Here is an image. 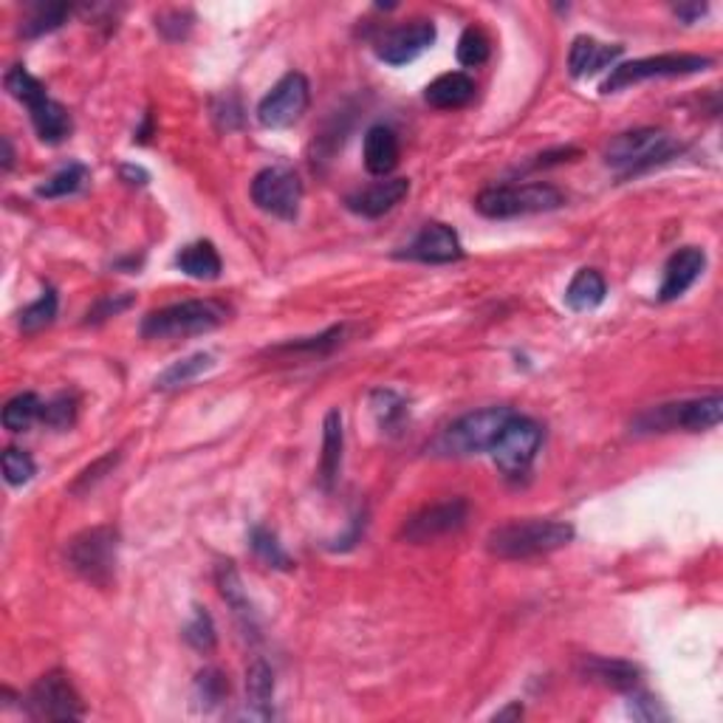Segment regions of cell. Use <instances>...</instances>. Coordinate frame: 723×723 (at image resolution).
Here are the masks:
<instances>
[{"mask_svg":"<svg viewBox=\"0 0 723 723\" xmlns=\"http://www.w3.org/2000/svg\"><path fill=\"white\" fill-rule=\"evenodd\" d=\"M571 540H574V525L566 520L525 518L492 529L486 537V551L497 560H534V557L560 551Z\"/></svg>","mask_w":723,"mask_h":723,"instance_id":"6da1fadb","label":"cell"},{"mask_svg":"<svg viewBox=\"0 0 723 723\" xmlns=\"http://www.w3.org/2000/svg\"><path fill=\"white\" fill-rule=\"evenodd\" d=\"M229 308L218 300H185V303L164 305L142 319L144 340H185L195 333H206L224 326Z\"/></svg>","mask_w":723,"mask_h":723,"instance_id":"7a4b0ae2","label":"cell"},{"mask_svg":"<svg viewBox=\"0 0 723 723\" xmlns=\"http://www.w3.org/2000/svg\"><path fill=\"white\" fill-rule=\"evenodd\" d=\"M7 91L29 107L31 125L46 144H60L72 134V114L49 97L40 79L31 77L23 65H12L3 77Z\"/></svg>","mask_w":723,"mask_h":723,"instance_id":"3957f363","label":"cell"},{"mask_svg":"<svg viewBox=\"0 0 723 723\" xmlns=\"http://www.w3.org/2000/svg\"><path fill=\"white\" fill-rule=\"evenodd\" d=\"M119 562V532L114 525H93L68 543V566L97 588H107Z\"/></svg>","mask_w":723,"mask_h":723,"instance_id":"277c9868","label":"cell"},{"mask_svg":"<svg viewBox=\"0 0 723 723\" xmlns=\"http://www.w3.org/2000/svg\"><path fill=\"white\" fill-rule=\"evenodd\" d=\"M562 192L551 185H497L486 187L475 199V210L483 218L506 220L518 215L551 213L562 206Z\"/></svg>","mask_w":723,"mask_h":723,"instance_id":"5b68a950","label":"cell"},{"mask_svg":"<svg viewBox=\"0 0 723 723\" xmlns=\"http://www.w3.org/2000/svg\"><path fill=\"white\" fill-rule=\"evenodd\" d=\"M723 398L707 396L693 402H670V405L650 407L633 421V433H670V430H687V433H703L721 424Z\"/></svg>","mask_w":723,"mask_h":723,"instance_id":"8992f818","label":"cell"},{"mask_svg":"<svg viewBox=\"0 0 723 723\" xmlns=\"http://www.w3.org/2000/svg\"><path fill=\"white\" fill-rule=\"evenodd\" d=\"M511 416H515L511 407H486V410L467 413L444 430V435L435 441V449L441 455H455V458L490 453Z\"/></svg>","mask_w":723,"mask_h":723,"instance_id":"52a82bcc","label":"cell"},{"mask_svg":"<svg viewBox=\"0 0 723 723\" xmlns=\"http://www.w3.org/2000/svg\"><path fill=\"white\" fill-rule=\"evenodd\" d=\"M675 153H678V144H675L673 136L659 128H638L619 134L605 148V162L613 170L631 176V173H642L647 167L667 162Z\"/></svg>","mask_w":723,"mask_h":723,"instance_id":"ba28073f","label":"cell"},{"mask_svg":"<svg viewBox=\"0 0 723 723\" xmlns=\"http://www.w3.org/2000/svg\"><path fill=\"white\" fill-rule=\"evenodd\" d=\"M712 65H715L712 58H701V54H659V58L631 60V63L610 68L608 79L602 83V93L624 91L636 83H645V79L689 77V74L709 72Z\"/></svg>","mask_w":723,"mask_h":723,"instance_id":"9c48e42d","label":"cell"},{"mask_svg":"<svg viewBox=\"0 0 723 723\" xmlns=\"http://www.w3.org/2000/svg\"><path fill=\"white\" fill-rule=\"evenodd\" d=\"M540 444H543V430H540L537 421L515 413L492 444L490 455L504 475H525L534 458H537Z\"/></svg>","mask_w":723,"mask_h":723,"instance_id":"30bf717a","label":"cell"},{"mask_svg":"<svg viewBox=\"0 0 723 723\" xmlns=\"http://www.w3.org/2000/svg\"><path fill=\"white\" fill-rule=\"evenodd\" d=\"M26 712L35 721H79L86 715L83 698L63 670H51L35 681L26 695Z\"/></svg>","mask_w":723,"mask_h":723,"instance_id":"8fae6325","label":"cell"},{"mask_svg":"<svg viewBox=\"0 0 723 723\" xmlns=\"http://www.w3.org/2000/svg\"><path fill=\"white\" fill-rule=\"evenodd\" d=\"M252 201L275 218L294 220L303 204V181L291 167H266L252 181Z\"/></svg>","mask_w":723,"mask_h":723,"instance_id":"7c38bea8","label":"cell"},{"mask_svg":"<svg viewBox=\"0 0 723 723\" xmlns=\"http://www.w3.org/2000/svg\"><path fill=\"white\" fill-rule=\"evenodd\" d=\"M308 102H312V86L303 74L291 72L286 74L280 83L271 86V91L266 93L257 105V122L263 128L280 130L291 128L294 122L303 119V114L308 111Z\"/></svg>","mask_w":723,"mask_h":723,"instance_id":"4fadbf2b","label":"cell"},{"mask_svg":"<svg viewBox=\"0 0 723 723\" xmlns=\"http://www.w3.org/2000/svg\"><path fill=\"white\" fill-rule=\"evenodd\" d=\"M469 518V504L464 497H453V500H441V504L424 506L421 511L410 515L402 525V540L421 546V543H433L439 537L461 532Z\"/></svg>","mask_w":723,"mask_h":723,"instance_id":"5bb4252c","label":"cell"},{"mask_svg":"<svg viewBox=\"0 0 723 723\" xmlns=\"http://www.w3.org/2000/svg\"><path fill=\"white\" fill-rule=\"evenodd\" d=\"M435 35L439 31H435L433 21H416L410 26L388 31L379 43V60H384L388 65L413 63L435 43Z\"/></svg>","mask_w":723,"mask_h":723,"instance_id":"9a60e30c","label":"cell"},{"mask_svg":"<svg viewBox=\"0 0 723 723\" xmlns=\"http://www.w3.org/2000/svg\"><path fill=\"white\" fill-rule=\"evenodd\" d=\"M707 269V252L698 246H684L678 249L664 266V280H661L659 300L661 303H673V300L684 297L695 286V280Z\"/></svg>","mask_w":723,"mask_h":723,"instance_id":"2e32d148","label":"cell"},{"mask_svg":"<svg viewBox=\"0 0 723 723\" xmlns=\"http://www.w3.org/2000/svg\"><path fill=\"white\" fill-rule=\"evenodd\" d=\"M410 261L421 263H455L464 257V246L458 232L447 224H427L405 252Z\"/></svg>","mask_w":723,"mask_h":723,"instance_id":"e0dca14e","label":"cell"},{"mask_svg":"<svg viewBox=\"0 0 723 723\" xmlns=\"http://www.w3.org/2000/svg\"><path fill=\"white\" fill-rule=\"evenodd\" d=\"M410 192V181L407 178H382L377 185L365 187V190L347 195V210L362 218H382L388 215L396 204L405 201V195Z\"/></svg>","mask_w":723,"mask_h":723,"instance_id":"ac0fdd59","label":"cell"},{"mask_svg":"<svg viewBox=\"0 0 723 723\" xmlns=\"http://www.w3.org/2000/svg\"><path fill=\"white\" fill-rule=\"evenodd\" d=\"M619 58H622V46L599 43L594 37L580 35L571 43V51H568V72H571L574 79L594 77V74L605 72V68H613Z\"/></svg>","mask_w":723,"mask_h":723,"instance_id":"d6986e66","label":"cell"},{"mask_svg":"<svg viewBox=\"0 0 723 723\" xmlns=\"http://www.w3.org/2000/svg\"><path fill=\"white\" fill-rule=\"evenodd\" d=\"M580 675L585 681L602 684L617 693H633L638 687L642 670L624 659H605V656H585L580 661Z\"/></svg>","mask_w":723,"mask_h":723,"instance_id":"ffe728a7","label":"cell"},{"mask_svg":"<svg viewBox=\"0 0 723 723\" xmlns=\"http://www.w3.org/2000/svg\"><path fill=\"white\" fill-rule=\"evenodd\" d=\"M424 100L439 111H458L475 100V79L464 72L441 74L427 86Z\"/></svg>","mask_w":723,"mask_h":723,"instance_id":"44dd1931","label":"cell"},{"mask_svg":"<svg viewBox=\"0 0 723 723\" xmlns=\"http://www.w3.org/2000/svg\"><path fill=\"white\" fill-rule=\"evenodd\" d=\"M398 164V136L388 125H373L365 136V167L370 176L388 178Z\"/></svg>","mask_w":723,"mask_h":723,"instance_id":"7402d4cb","label":"cell"},{"mask_svg":"<svg viewBox=\"0 0 723 723\" xmlns=\"http://www.w3.org/2000/svg\"><path fill=\"white\" fill-rule=\"evenodd\" d=\"M342 447H345V433H342V413L328 410L322 421V455H319V481L326 490H333L340 478Z\"/></svg>","mask_w":723,"mask_h":723,"instance_id":"603a6c76","label":"cell"},{"mask_svg":"<svg viewBox=\"0 0 723 723\" xmlns=\"http://www.w3.org/2000/svg\"><path fill=\"white\" fill-rule=\"evenodd\" d=\"M215 582H218L220 596L227 599V605L232 608L234 619L241 622L243 631L257 633L255 610H252V605H249V596H246V591H243V582H241V576H238V571H234L232 562H220L218 571H215Z\"/></svg>","mask_w":723,"mask_h":723,"instance_id":"cb8c5ba5","label":"cell"},{"mask_svg":"<svg viewBox=\"0 0 723 723\" xmlns=\"http://www.w3.org/2000/svg\"><path fill=\"white\" fill-rule=\"evenodd\" d=\"M176 266L181 269V275L192 277V280H215V277H220V269H224L218 249L210 241L187 243L176 255Z\"/></svg>","mask_w":723,"mask_h":723,"instance_id":"d4e9b609","label":"cell"},{"mask_svg":"<svg viewBox=\"0 0 723 723\" xmlns=\"http://www.w3.org/2000/svg\"><path fill=\"white\" fill-rule=\"evenodd\" d=\"M271 695H275V675L263 659H255L246 670V709L252 718H271Z\"/></svg>","mask_w":723,"mask_h":723,"instance_id":"484cf974","label":"cell"},{"mask_svg":"<svg viewBox=\"0 0 723 723\" xmlns=\"http://www.w3.org/2000/svg\"><path fill=\"white\" fill-rule=\"evenodd\" d=\"M605 294H608L605 277L596 269H580L566 289V305L571 312H591L602 305Z\"/></svg>","mask_w":723,"mask_h":723,"instance_id":"4316f807","label":"cell"},{"mask_svg":"<svg viewBox=\"0 0 723 723\" xmlns=\"http://www.w3.org/2000/svg\"><path fill=\"white\" fill-rule=\"evenodd\" d=\"M213 365H215L213 354H204V351H201V354L187 356V359L173 362L170 368L156 377V391H173V388H185V384H190L192 379H199L201 373H206V370L213 368Z\"/></svg>","mask_w":723,"mask_h":723,"instance_id":"83f0119b","label":"cell"},{"mask_svg":"<svg viewBox=\"0 0 723 723\" xmlns=\"http://www.w3.org/2000/svg\"><path fill=\"white\" fill-rule=\"evenodd\" d=\"M43 416V402L35 393H21L3 407V427L9 433H26Z\"/></svg>","mask_w":723,"mask_h":723,"instance_id":"f1b7e54d","label":"cell"},{"mask_svg":"<svg viewBox=\"0 0 723 723\" xmlns=\"http://www.w3.org/2000/svg\"><path fill=\"white\" fill-rule=\"evenodd\" d=\"M347 326H333L319 337H308V340L289 342V345L275 347V354H303V356H326L331 354L333 347H340L345 342Z\"/></svg>","mask_w":723,"mask_h":723,"instance_id":"f546056e","label":"cell"},{"mask_svg":"<svg viewBox=\"0 0 723 723\" xmlns=\"http://www.w3.org/2000/svg\"><path fill=\"white\" fill-rule=\"evenodd\" d=\"M54 317H58V291L46 289L35 303L23 308L17 322H21L23 333H37L49 328L51 322H54Z\"/></svg>","mask_w":723,"mask_h":723,"instance_id":"4dcf8cb0","label":"cell"},{"mask_svg":"<svg viewBox=\"0 0 723 723\" xmlns=\"http://www.w3.org/2000/svg\"><path fill=\"white\" fill-rule=\"evenodd\" d=\"M86 181H88L86 164H68V167L54 173L46 185L37 187V195H40V199H65V195H74Z\"/></svg>","mask_w":723,"mask_h":723,"instance_id":"1f68e13d","label":"cell"},{"mask_svg":"<svg viewBox=\"0 0 723 723\" xmlns=\"http://www.w3.org/2000/svg\"><path fill=\"white\" fill-rule=\"evenodd\" d=\"M227 695H229L227 675L220 673V670H215V667H206V670H201L199 678H195V703H199L204 712H210V709L218 707Z\"/></svg>","mask_w":723,"mask_h":723,"instance_id":"d6a6232c","label":"cell"},{"mask_svg":"<svg viewBox=\"0 0 723 723\" xmlns=\"http://www.w3.org/2000/svg\"><path fill=\"white\" fill-rule=\"evenodd\" d=\"M249 543H252V551H255L269 568H280V571H289L291 568V557L283 551V546L277 543V537L269 532V529L255 525L252 534H249Z\"/></svg>","mask_w":723,"mask_h":723,"instance_id":"836d02e7","label":"cell"},{"mask_svg":"<svg viewBox=\"0 0 723 723\" xmlns=\"http://www.w3.org/2000/svg\"><path fill=\"white\" fill-rule=\"evenodd\" d=\"M72 15V7H65V3H46V7H37L35 15L29 21L23 23V35L26 37H37L46 35V31H54L63 26L65 17Z\"/></svg>","mask_w":723,"mask_h":723,"instance_id":"e575fe53","label":"cell"},{"mask_svg":"<svg viewBox=\"0 0 723 723\" xmlns=\"http://www.w3.org/2000/svg\"><path fill=\"white\" fill-rule=\"evenodd\" d=\"M490 37L483 35V29H478V26H469L458 40V63L467 65V68H478L490 60Z\"/></svg>","mask_w":723,"mask_h":723,"instance_id":"d590c367","label":"cell"},{"mask_svg":"<svg viewBox=\"0 0 723 723\" xmlns=\"http://www.w3.org/2000/svg\"><path fill=\"white\" fill-rule=\"evenodd\" d=\"M185 638H187V645L199 652H210L215 647V638H218L215 636V624H213V617H210L204 608H195L190 624L185 627Z\"/></svg>","mask_w":723,"mask_h":723,"instance_id":"8d00e7d4","label":"cell"},{"mask_svg":"<svg viewBox=\"0 0 723 723\" xmlns=\"http://www.w3.org/2000/svg\"><path fill=\"white\" fill-rule=\"evenodd\" d=\"M35 472L37 467L29 453H23L17 447H9L3 453V478H7L9 486H26L35 478Z\"/></svg>","mask_w":723,"mask_h":723,"instance_id":"74e56055","label":"cell"},{"mask_svg":"<svg viewBox=\"0 0 723 723\" xmlns=\"http://www.w3.org/2000/svg\"><path fill=\"white\" fill-rule=\"evenodd\" d=\"M74 419H77V402L72 396L51 398L49 405H43V416H40V421L54 430H68Z\"/></svg>","mask_w":723,"mask_h":723,"instance_id":"f35d334b","label":"cell"},{"mask_svg":"<svg viewBox=\"0 0 723 723\" xmlns=\"http://www.w3.org/2000/svg\"><path fill=\"white\" fill-rule=\"evenodd\" d=\"M370 407L377 413V419L382 427H393L396 421L405 419V402L393 391H377L370 396Z\"/></svg>","mask_w":723,"mask_h":723,"instance_id":"ab89813d","label":"cell"},{"mask_svg":"<svg viewBox=\"0 0 723 723\" xmlns=\"http://www.w3.org/2000/svg\"><path fill=\"white\" fill-rule=\"evenodd\" d=\"M116 464H119V453H107L105 458H100V461H93L88 469H83V472H79L77 481L72 483L74 495H79V492L93 490V483L102 481V478H105L107 472H111V469L116 467Z\"/></svg>","mask_w":723,"mask_h":723,"instance_id":"60d3db41","label":"cell"},{"mask_svg":"<svg viewBox=\"0 0 723 723\" xmlns=\"http://www.w3.org/2000/svg\"><path fill=\"white\" fill-rule=\"evenodd\" d=\"M134 303V300L130 297H122V300H114V297H107V300H102L100 305H97V308H93V312H88V322H97V319H105V317H114V314H119V312H125V308H128V305Z\"/></svg>","mask_w":723,"mask_h":723,"instance_id":"b9f144b4","label":"cell"},{"mask_svg":"<svg viewBox=\"0 0 723 723\" xmlns=\"http://www.w3.org/2000/svg\"><path fill=\"white\" fill-rule=\"evenodd\" d=\"M631 712L636 718H645V721L659 718V707H656V701H650L647 695H636V701H631Z\"/></svg>","mask_w":723,"mask_h":723,"instance_id":"7bdbcfd3","label":"cell"},{"mask_svg":"<svg viewBox=\"0 0 723 723\" xmlns=\"http://www.w3.org/2000/svg\"><path fill=\"white\" fill-rule=\"evenodd\" d=\"M703 12H707V7H698V3H695V7H675V15L687 23H693L695 17L703 15Z\"/></svg>","mask_w":723,"mask_h":723,"instance_id":"ee69618b","label":"cell"},{"mask_svg":"<svg viewBox=\"0 0 723 723\" xmlns=\"http://www.w3.org/2000/svg\"><path fill=\"white\" fill-rule=\"evenodd\" d=\"M523 715V707L520 703H511L509 709H504V712H497L495 721H509V718H520Z\"/></svg>","mask_w":723,"mask_h":723,"instance_id":"f6af8a7d","label":"cell"},{"mask_svg":"<svg viewBox=\"0 0 723 723\" xmlns=\"http://www.w3.org/2000/svg\"><path fill=\"white\" fill-rule=\"evenodd\" d=\"M12 162H15V153H12V142H9V139H3V170H9V167H12Z\"/></svg>","mask_w":723,"mask_h":723,"instance_id":"bcb514c9","label":"cell"}]
</instances>
